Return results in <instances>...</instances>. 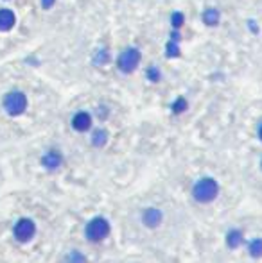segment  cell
Segmentation results:
<instances>
[{
	"label": "cell",
	"mask_w": 262,
	"mask_h": 263,
	"mask_svg": "<svg viewBox=\"0 0 262 263\" xmlns=\"http://www.w3.org/2000/svg\"><path fill=\"white\" fill-rule=\"evenodd\" d=\"M72 127L78 133H86L92 129V115L86 111H79L72 117Z\"/></svg>",
	"instance_id": "obj_9"
},
{
	"label": "cell",
	"mask_w": 262,
	"mask_h": 263,
	"mask_svg": "<svg viewBox=\"0 0 262 263\" xmlns=\"http://www.w3.org/2000/svg\"><path fill=\"white\" fill-rule=\"evenodd\" d=\"M221 193V186L217 183L215 177L212 175H203L192 183V188H190V197L192 201L201 204V206H207V204H212L214 201H217V197Z\"/></svg>",
	"instance_id": "obj_1"
},
{
	"label": "cell",
	"mask_w": 262,
	"mask_h": 263,
	"mask_svg": "<svg viewBox=\"0 0 262 263\" xmlns=\"http://www.w3.org/2000/svg\"><path fill=\"white\" fill-rule=\"evenodd\" d=\"M246 254L252 260H261L262 258V237H253L246 240Z\"/></svg>",
	"instance_id": "obj_10"
},
{
	"label": "cell",
	"mask_w": 262,
	"mask_h": 263,
	"mask_svg": "<svg viewBox=\"0 0 262 263\" xmlns=\"http://www.w3.org/2000/svg\"><path fill=\"white\" fill-rule=\"evenodd\" d=\"M244 243H246V235H244V231H242L241 227H230L225 233V245L230 251L241 249Z\"/></svg>",
	"instance_id": "obj_7"
},
{
	"label": "cell",
	"mask_w": 262,
	"mask_h": 263,
	"mask_svg": "<svg viewBox=\"0 0 262 263\" xmlns=\"http://www.w3.org/2000/svg\"><path fill=\"white\" fill-rule=\"evenodd\" d=\"M178 54H180L178 45H176L174 42H171V43L167 45V56H169V57H174V56H178Z\"/></svg>",
	"instance_id": "obj_16"
},
{
	"label": "cell",
	"mask_w": 262,
	"mask_h": 263,
	"mask_svg": "<svg viewBox=\"0 0 262 263\" xmlns=\"http://www.w3.org/2000/svg\"><path fill=\"white\" fill-rule=\"evenodd\" d=\"M94 63H95V65H103V63H108V52H105V50L101 52L99 56L95 57Z\"/></svg>",
	"instance_id": "obj_17"
},
{
	"label": "cell",
	"mask_w": 262,
	"mask_h": 263,
	"mask_svg": "<svg viewBox=\"0 0 262 263\" xmlns=\"http://www.w3.org/2000/svg\"><path fill=\"white\" fill-rule=\"evenodd\" d=\"M187 108H189V104H187V100H185L183 97H180L174 100L173 104V113L174 115H182L183 111H187Z\"/></svg>",
	"instance_id": "obj_15"
},
{
	"label": "cell",
	"mask_w": 262,
	"mask_h": 263,
	"mask_svg": "<svg viewBox=\"0 0 262 263\" xmlns=\"http://www.w3.org/2000/svg\"><path fill=\"white\" fill-rule=\"evenodd\" d=\"M140 63V52L135 50V48H128L121 54L119 57V68H121L124 73L133 72Z\"/></svg>",
	"instance_id": "obj_6"
},
{
	"label": "cell",
	"mask_w": 262,
	"mask_h": 263,
	"mask_svg": "<svg viewBox=\"0 0 262 263\" xmlns=\"http://www.w3.org/2000/svg\"><path fill=\"white\" fill-rule=\"evenodd\" d=\"M261 170H262V158H261Z\"/></svg>",
	"instance_id": "obj_22"
},
{
	"label": "cell",
	"mask_w": 262,
	"mask_h": 263,
	"mask_svg": "<svg viewBox=\"0 0 262 263\" xmlns=\"http://www.w3.org/2000/svg\"><path fill=\"white\" fill-rule=\"evenodd\" d=\"M4 108L11 117H18L26 111L27 97L22 92H11L4 97Z\"/></svg>",
	"instance_id": "obj_3"
},
{
	"label": "cell",
	"mask_w": 262,
	"mask_h": 263,
	"mask_svg": "<svg viewBox=\"0 0 262 263\" xmlns=\"http://www.w3.org/2000/svg\"><path fill=\"white\" fill-rule=\"evenodd\" d=\"M147 77L151 79V81H158V79H160V75H158V70H157V68H151V70L147 72Z\"/></svg>",
	"instance_id": "obj_19"
},
{
	"label": "cell",
	"mask_w": 262,
	"mask_h": 263,
	"mask_svg": "<svg viewBox=\"0 0 262 263\" xmlns=\"http://www.w3.org/2000/svg\"><path fill=\"white\" fill-rule=\"evenodd\" d=\"M42 165L51 172L58 170L59 167L63 165V156H61L59 150H54V149L47 150V152L42 156Z\"/></svg>",
	"instance_id": "obj_8"
},
{
	"label": "cell",
	"mask_w": 262,
	"mask_h": 263,
	"mask_svg": "<svg viewBox=\"0 0 262 263\" xmlns=\"http://www.w3.org/2000/svg\"><path fill=\"white\" fill-rule=\"evenodd\" d=\"M15 238L18 242L26 243V242H31L34 235H36V224L32 218H20V220L15 224Z\"/></svg>",
	"instance_id": "obj_4"
},
{
	"label": "cell",
	"mask_w": 262,
	"mask_h": 263,
	"mask_svg": "<svg viewBox=\"0 0 262 263\" xmlns=\"http://www.w3.org/2000/svg\"><path fill=\"white\" fill-rule=\"evenodd\" d=\"M182 24H183V15H182V13H174L173 15V25L180 27Z\"/></svg>",
	"instance_id": "obj_18"
},
{
	"label": "cell",
	"mask_w": 262,
	"mask_h": 263,
	"mask_svg": "<svg viewBox=\"0 0 262 263\" xmlns=\"http://www.w3.org/2000/svg\"><path fill=\"white\" fill-rule=\"evenodd\" d=\"M140 222L146 229H158L163 222V212L157 206H146L140 212Z\"/></svg>",
	"instance_id": "obj_5"
},
{
	"label": "cell",
	"mask_w": 262,
	"mask_h": 263,
	"mask_svg": "<svg viewBox=\"0 0 262 263\" xmlns=\"http://www.w3.org/2000/svg\"><path fill=\"white\" fill-rule=\"evenodd\" d=\"M84 238L90 243H103L111 235V222L103 215H95L84 224Z\"/></svg>",
	"instance_id": "obj_2"
},
{
	"label": "cell",
	"mask_w": 262,
	"mask_h": 263,
	"mask_svg": "<svg viewBox=\"0 0 262 263\" xmlns=\"http://www.w3.org/2000/svg\"><path fill=\"white\" fill-rule=\"evenodd\" d=\"M65 263H88V258H86V254H84L83 251L72 249V251H68L67 256H65Z\"/></svg>",
	"instance_id": "obj_13"
},
{
	"label": "cell",
	"mask_w": 262,
	"mask_h": 263,
	"mask_svg": "<svg viewBox=\"0 0 262 263\" xmlns=\"http://www.w3.org/2000/svg\"><path fill=\"white\" fill-rule=\"evenodd\" d=\"M15 13L9 9H0V31H9L15 25Z\"/></svg>",
	"instance_id": "obj_12"
},
{
	"label": "cell",
	"mask_w": 262,
	"mask_h": 263,
	"mask_svg": "<svg viewBox=\"0 0 262 263\" xmlns=\"http://www.w3.org/2000/svg\"><path fill=\"white\" fill-rule=\"evenodd\" d=\"M54 0H42V5L45 7V9H49V7H52Z\"/></svg>",
	"instance_id": "obj_20"
},
{
	"label": "cell",
	"mask_w": 262,
	"mask_h": 263,
	"mask_svg": "<svg viewBox=\"0 0 262 263\" xmlns=\"http://www.w3.org/2000/svg\"><path fill=\"white\" fill-rule=\"evenodd\" d=\"M203 20L207 25H215L219 22V11L217 9H207L203 15Z\"/></svg>",
	"instance_id": "obj_14"
},
{
	"label": "cell",
	"mask_w": 262,
	"mask_h": 263,
	"mask_svg": "<svg viewBox=\"0 0 262 263\" xmlns=\"http://www.w3.org/2000/svg\"><path fill=\"white\" fill-rule=\"evenodd\" d=\"M257 134H259V140H261V142H262V122H261V125H259Z\"/></svg>",
	"instance_id": "obj_21"
},
{
	"label": "cell",
	"mask_w": 262,
	"mask_h": 263,
	"mask_svg": "<svg viewBox=\"0 0 262 263\" xmlns=\"http://www.w3.org/2000/svg\"><path fill=\"white\" fill-rule=\"evenodd\" d=\"M108 140H110V134L108 131L99 127V129H94L92 131V138H90V143L94 145L95 149H103L106 143H108Z\"/></svg>",
	"instance_id": "obj_11"
}]
</instances>
